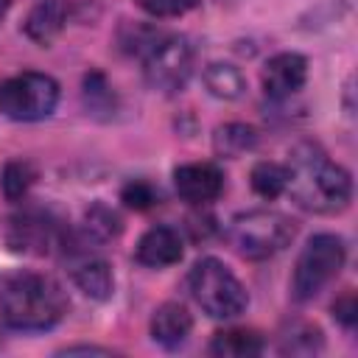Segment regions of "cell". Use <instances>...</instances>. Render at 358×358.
Returning a JSON list of instances; mask_svg holds the SVG:
<instances>
[{"label": "cell", "instance_id": "7", "mask_svg": "<svg viewBox=\"0 0 358 358\" xmlns=\"http://www.w3.org/2000/svg\"><path fill=\"white\" fill-rule=\"evenodd\" d=\"M193 62L196 53L185 36H159L143 56V76L151 90L173 95L187 84Z\"/></svg>", "mask_w": 358, "mask_h": 358}, {"label": "cell", "instance_id": "23", "mask_svg": "<svg viewBox=\"0 0 358 358\" xmlns=\"http://www.w3.org/2000/svg\"><path fill=\"white\" fill-rule=\"evenodd\" d=\"M282 352H316L322 350V333L310 324L294 330L291 336H282Z\"/></svg>", "mask_w": 358, "mask_h": 358}, {"label": "cell", "instance_id": "17", "mask_svg": "<svg viewBox=\"0 0 358 358\" xmlns=\"http://www.w3.org/2000/svg\"><path fill=\"white\" fill-rule=\"evenodd\" d=\"M204 84L210 90V95L215 98H224V101H235L243 95L246 90V81H243V73L232 64H224V62H213L207 70H204Z\"/></svg>", "mask_w": 358, "mask_h": 358}, {"label": "cell", "instance_id": "18", "mask_svg": "<svg viewBox=\"0 0 358 358\" xmlns=\"http://www.w3.org/2000/svg\"><path fill=\"white\" fill-rule=\"evenodd\" d=\"M81 95H84L87 115L103 117V120L115 115L117 101H115V92H112V87H109V81H106L103 73H98V70L87 73V76H84V92H81Z\"/></svg>", "mask_w": 358, "mask_h": 358}, {"label": "cell", "instance_id": "27", "mask_svg": "<svg viewBox=\"0 0 358 358\" xmlns=\"http://www.w3.org/2000/svg\"><path fill=\"white\" fill-rule=\"evenodd\" d=\"M8 8H11V0H0V20L8 14Z\"/></svg>", "mask_w": 358, "mask_h": 358}, {"label": "cell", "instance_id": "12", "mask_svg": "<svg viewBox=\"0 0 358 358\" xmlns=\"http://www.w3.org/2000/svg\"><path fill=\"white\" fill-rule=\"evenodd\" d=\"M134 257L143 266L151 268H165L182 260V238L176 229L171 227H151L148 232H143V238L137 241Z\"/></svg>", "mask_w": 358, "mask_h": 358}, {"label": "cell", "instance_id": "15", "mask_svg": "<svg viewBox=\"0 0 358 358\" xmlns=\"http://www.w3.org/2000/svg\"><path fill=\"white\" fill-rule=\"evenodd\" d=\"M210 352L221 355V358H249V355H260L263 352V338L255 330H221L213 336L210 341Z\"/></svg>", "mask_w": 358, "mask_h": 358}, {"label": "cell", "instance_id": "1", "mask_svg": "<svg viewBox=\"0 0 358 358\" xmlns=\"http://www.w3.org/2000/svg\"><path fill=\"white\" fill-rule=\"evenodd\" d=\"M285 171H288L285 193H291V199L310 213L333 215L341 213L352 199L350 173L310 143L296 145L291 151Z\"/></svg>", "mask_w": 358, "mask_h": 358}, {"label": "cell", "instance_id": "21", "mask_svg": "<svg viewBox=\"0 0 358 358\" xmlns=\"http://www.w3.org/2000/svg\"><path fill=\"white\" fill-rule=\"evenodd\" d=\"M120 229H123V224H120L117 213L109 210L106 204H95L87 210V232L95 235L98 241H109V238L120 235Z\"/></svg>", "mask_w": 358, "mask_h": 358}, {"label": "cell", "instance_id": "26", "mask_svg": "<svg viewBox=\"0 0 358 358\" xmlns=\"http://www.w3.org/2000/svg\"><path fill=\"white\" fill-rule=\"evenodd\" d=\"M64 352H67V355H70V352H101V355H106L109 350H101V347H67Z\"/></svg>", "mask_w": 358, "mask_h": 358}, {"label": "cell", "instance_id": "6", "mask_svg": "<svg viewBox=\"0 0 358 358\" xmlns=\"http://www.w3.org/2000/svg\"><path fill=\"white\" fill-rule=\"evenodd\" d=\"M59 103V84L45 73H20L0 84V112L11 120H45Z\"/></svg>", "mask_w": 358, "mask_h": 358}, {"label": "cell", "instance_id": "22", "mask_svg": "<svg viewBox=\"0 0 358 358\" xmlns=\"http://www.w3.org/2000/svg\"><path fill=\"white\" fill-rule=\"evenodd\" d=\"M120 201L131 210H151L157 201H159V193L154 190L151 182L145 179H131L129 185H123L120 190Z\"/></svg>", "mask_w": 358, "mask_h": 358}, {"label": "cell", "instance_id": "11", "mask_svg": "<svg viewBox=\"0 0 358 358\" xmlns=\"http://www.w3.org/2000/svg\"><path fill=\"white\" fill-rule=\"evenodd\" d=\"M173 185H176V193L185 201H190V204H207V201H213V199L221 196V190H224V173L213 162H190V165H179L173 171Z\"/></svg>", "mask_w": 358, "mask_h": 358}, {"label": "cell", "instance_id": "13", "mask_svg": "<svg viewBox=\"0 0 358 358\" xmlns=\"http://www.w3.org/2000/svg\"><path fill=\"white\" fill-rule=\"evenodd\" d=\"M190 330H193V316L179 302H162L151 316V338L165 350L182 347Z\"/></svg>", "mask_w": 358, "mask_h": 358}, {"label": "cell", "instance_id": "16", "mask_svg": "<svg viewBox=\"0 0 358 358\" xmlns=\"http://www.w3.org/2000/svg\"><path fill=\"white\" fill-rule=\"evenodd\" d=\"M257 145V131L246 123H224L215 129V137H213V148L218 157H227V159H235L246 151H252Z\"/></svg>", "mask_w": 358, "mask_h": 358}, {"label": "cell", "instance_id": "24", "mask_svg": "<svg viewBox=\"0 0 358 358\" xmlns=\"http://www.w3.org/2000/svg\"><path fill=\"white\" fill-rule=\"evenodd\" d=\"M137 6L151 17L168 20V17H182V14L193 11L199 6V0H137Z\"/></svg>", "mask_w": 358, "mask_h": 358}, {"label": "cell", "instance_id": "10", "mask_svg": "<svg viewBox=\"0 0 358 358\" xmlns=\"http://www.w3.org/2000/svg\"><path fill=\"white\" fill-rule=\"evenodd\" d=\"M263 92L274 101H282V98H291L294 92H299L308 81V59L299 56V53H277L266 62L263 67Z\"/></svg>", "mask_w": 358, "mask_h": 358}, {"label": "cell", "instance_id": "8", "mask_svg": "<svg viewBox=\"0 0 358 358\" xmlns=\"http://www.w3.org/2000/svg\"><path fill=\"white\" fill-rule=\"evenodd\" d=\"M8 246L22 255H48L59 243V224L42 210H22L8 221Z\"/></svg>", "mask_w": 358, "mask_h": 358}, {"label": "cell", "instance_id": "5", "mask_svg": "<svg viewBox=\"0 0 358 358\" xmlns=\"http://www.w3.org/2000/svg\"><path fill=\"white\" fill-rule=\"evenodd\" d=\"M344 257H347V249L338 235H330V232L313 235L299 252L296 266H294V277H291L294 299L296 302L313 299L330 280L338 277Z\"/></svg>", "mask_w": 358, "mask_h": 358}, {"label": "cell", "instance_id": "3", "mask_svg": "<svg viewBox=\"0 0 358 358\" xmlns=\"http://www.w3.org/2000/svg\"><path fill=\"white\" fill-rule=\"evenodd\" d=\"M296 235V221L280 210H246L229 221V241L246 260H268Z\"/></svg>", "mask_w": 358, "mask_h": 358}, {"label": "cell", "instance_id": "20", "mask_svg": "<svg viewBox=\"0 0 358 358\" xmlns=\"http://www.w3.org/2000/svg\"><path fill=\"white\" fill-rule=\"evenodd\" d=\"M34 179H36V171H34L31 162H25V159H14V162H8V165L3 168V179H0V182H3V193H6V199H11V201L22 199V196L31 190Z\"/></svg>", "mask_w": 358, "mask_h": 358}, {"label": "cell", "instance_id": "2", "mask_svg": "<svg viewBox=\"0 0 358 358\" xmlns=\"http://www.w3.org/2000/svg\"><path fill=\"white\" fill-rule=\"evenodd\" d=\"M62 285L36 271H11L0 277V319L14 330H50L67 313Z\"/></svg>", "mask_w": 358, "mask_h": 358}, {"label": "cell", "instance_id": "19", "mask_svg": "<svg viewBox=\"0 0 358 358\" xmlns=\"http://www.w3.org/2000/svg\"><path fill=\"white\" fill-rule=\"evenodd\" d=\"M252 190L263 199H277L280 193H285V182H288V171L280 162H257L252 168Z\"/></svg>", "mask_w": 358, "mask_h": 358}, {"label": "cell", "instance_id": "4", "mask_svg": "<svg viewBox=\"0 0 358 358\" xmlns=\"http://www.w3.org/2000/svg\"><path fill=\"white\" fill-rule=\"evenodd\" d=\"M196 305L213 319H235L246 310L249 294L243 282L215 257H201L187 277Z\"/></svg>", "mask_w": 358, "mask_h": 358}, {"label": "cell", "instance_id": "25", "mask_svg": "<svg viewBox=\"0 0 358 358\" xmlns=\"http://www.w3.org/2000/svg\"><path fill=\"white\" fill-rule=\"evenodd\" d=\"M333 316H336L347 330L355 324V319H358V305H355V294H352V291H344V294L333 302Z\"/></svg>", "mask_w": 358, "mask_h": 358}, {"label": "cell", "instance_id": "9", "mask_svg": "<svg viewBox=\"0 0 358 358\" xmlns=\"http://www.w3.org/2000/svg\"><path fill=\"white\" fill-rule=\"evenodd\" d=\"M67 271L70 280L76 282V288L90 296V299H109L115 291V277H112V266L106 257H101L98 252L90 249H76L67 257Z\"/></svg>", "mask_w": 358, "mask_h": 358}, {"label": "cell", "instance_id": "14", "mask_svg": "<svg viewBox=\"0 0 358 358\" xmlns=\"http://www.w3.org/2000/svg\"><path fill=\"white\" fill-rule=\"evenodd\" d=\"M67 0H39L31 11H28V17H25V22H22V31H25V36L31 39V42H36V45H50L62 31H64V25H67Z\"/></svg>", "mask_w": 358, "mask_h": 358}]
</instances>
